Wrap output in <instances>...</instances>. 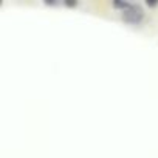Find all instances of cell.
Segmentation results:
<instances>
[{
	"mask_svg": "<svg viewBox=\"0 0 158 158\" xmlns=\"http://www.w3.org/2000/svg\"><path fill=\"white\" fill-rule=\"evenodd\" d=\"M143 8L139 5H130L127 10L123 11V19L127 22V23H139L143 20Z\"/></svg>",
	"mask_w": 158,
	"mask_h": 158,
	"instance_id": "6da1fadb",
	"label": "cell"
},
{
	"mask_svg": "<svg viewBox=\"0 0 158 158\" xmlns=\"http://www.w3.org/2000/svg\"><path fill=\"white\" fill-rule=\"evenodd\" d=\"M113 6H115V8H121V10L124 11V10H127L130 5H129V3H126V2H124V3H123V2H115V3H113Z\"/></svg>",
	"mask_w": 158,
	"mask_h": 158,
	"instance_id": "7a4b0ae2",
	"label": "cell"
},
{
	"mask_svg": "<svg viewBox=\"0 0 158 158\" xmlns=\"http://www.w3.org/2000/svg\"><path fill=\"white\" fill-rule=\"evenodd\" d=\"M156 5H158L156 2H147V6H152V8H153V6H156Z\"/></svg>",
	"mask_w": 158,
	"mask_h": 158,
	"instance_id": "3957f363",
	"label": "cell"
},
{
	"mask_svg": "<svg viewBox=\"0 0 158 158\" xmlns=\"http://www.w3.org/2000/svg\"><path fill=\"white\" fill-rule=\"evenodd\" d=\"M77 3L76 2H67V6H76Z\"/></svg>",
	"mask_w": 158,
	"mask_h": 158,
	"instance_id": "277c9868",
	"label": "cell"
}]
</instances>
